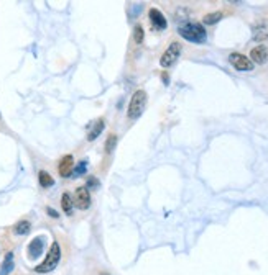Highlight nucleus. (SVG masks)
<instances>
[{"label":"nucleus","instance_id":"1","mask_svg":"<svg viewBox=\"0 0 268 275\" xmlns=\"http://www.w3.org/2000/svg\"><path fill=\"white\" fill-rule=\"evenodd\" d=\"M60 261H61V247H60L58 242H53L51 247H50V251H48L46 259L40 264V266L35 267V272L48 274V272L55 271V269L58 267V264H60Z\"/></svg>","mask_w":268,"mask_h":275},{"label":"nucleus","instance_id":"2","mask_svg":"<svg viewBox=\"0 0 268 275\" xmlns=\"http://www.w3.org/2000/svg\"><path fill=\"white\" fill-rule=\"evenodd\" d=\"M179 35L191 43H204L207 38L204 26L199 23H184L179 26Z\"/></svg>","mask_w":268,"mask_h":275},{"label":"nucleus","instance_id":"3","mask_svg":"<svg viewBox=\"0 0 268 275\" xmlns=\"http://www.w3.org/2000/svg\"><path fill=\"white\" fill-rule=\"evenodd\" d=\"M145 107H147V92L145 90H137L135 94L132 95L130 104H128V118L130 120H137L140 118V115L145 111Z\"/></svg>","mask_w":268,"mask_h":275},{"label":"nucleus","instance_id":"4","mask_svg":"<svg viewBox=\"0 0 268 275\" xmlns=\"http://www.w3.org/2000/svg\"><path fill=\"white\" fill-rule=\"evenodd\" d=\"M179 55H181V45L178 41L171 43V45L166 48V51L163 53L162 59H160V64H162L163 67H171L176 61H178Z\"/></svg>","mask_w":268,"mask_h":275},{"label":"nucleus","instance_id":"5","mask_svg":"<svg viewBox=\"0 0 268 275\" xmlns=\"http://www.w3.org/2000/svg\"><path fill=\"white\" fill-rule=\"evenodd\" d=\"M229 61L237 71H252V69H254V62H252L247 56L240 55V53H232V55L229 56Z\"/></svg>","mask_w":268,"mask_h":275},{"label":"nucleus","instance_id":"6","mask_svg":"<svg viewBox=\"0 0 268 275\" xmlns=\"http://www.w3.org/2000/svg\"><path fill=\"white\" fill-rule=\"evenodd\" d=\"M74 205L79 208V210H88L90 207V195H89V190L86 187H79L76 188V193H74Z\"/></svg>","mask_w":268,"mask_h":275},{"label":"nucleus","instance_id":"7","mask_svg":"<svg viewBox=\"0 0 268 275\" xmlns=\"http://www.w3.org/2000/svg\"><path fill=\"white\" fill-rule=\"evenodd\" d=\"M74 170V159L71 154L64 156L60 161V165H58V172H60L61 177H71Z\"/></svg>","mask_w":268,"mask_h":275},{"label":"nucleus","instance_id":"8","mask_svg":"<svg viewBox=\"0 0 268 275\" xmlns=\"http://www.w3.org/2000/svg\"><path fill=\"white\" fill-rule=\"evenodd\" d=\"M250 61L257 64H265L268 61V48L260 45L255 46L254 50L250 51Z\"/></svg>","mask_w":268,"mask_h":275},{"label":"nucleus","instance_id":"9","mask_svg":"<svg viewBox=\"0 0 268 275\" xmlns=\"http://www.w3.org/2000/svg\"><path fill=\"white\" fill-rule=\"evenodd\" d=\"M43 249H45V239L41 238V236H38V238L31 239V242L28 244V256L31 259H36L41 256Z\"/></svg>","mask_w":268,"mask_h":275},{"label":"nucleus","instance_id":"10","mask_svg":"<svg viewBox=\"0 0 268 275\" xmlns=\"http://www.w3.org/2000/svg\"><path fill=\"white\" fill-rule=\"evenodd\" d=\"M150 21H152V25H153V28H157V30H165L166 28V18L163 17V13L160 12L158 8H152L150 10Z\"/></svg>","mask_w":268,"mask_h":275},{"label":"nucleus","instance_id":"11","mask_svg":"<svg viewBox=\"0 0 268 275\" xmlns=\"http://www.w3.org/2000/svg\"><path fill=\"white\" fill-rule=\"evenodd\" d=\"M254 40L255 41L268 40V21H260L259 25L254 26Z\"/></svg>","mask_w":268,"mask_h":275},{"label":"nucleus","instance_id":"12","mask_svg":"<svg viewBox=\"0 0 268 275\" xmlns=\"http://www.w3.org/2000/svg\"><path fill=\"white\" fill-rule=\"evenodd\" d=\"M15 267V262H13V252H7L3 259V264H2V269H0V275H8L10 272L13 271Z\"/></svg>","mask_w":268,"mask_h":275},{"label":"nucleus","instance_id":"13","mask_svg":"<svg viewBox=\"0 0 268 275\" xmlns=\"http://www.w3.org/2000/svg\"><path fill=\"white\" fill-rule=\"evenodd\" d=\"M30 229H31L30 221L21 220V221H18L17 224H15L13 233H15V234H18V236H25V234H28V233H30Z\"/></svg>","mask_w":268,"mask_h":275},{"label":"nucleus","instance_id":"14","mask_svg":"<svg viewBox=\"0 0 268 275\" xmlns=\"http://www.w3.org/2000/svg\"><path fill=\"white\" fill-rule=\"evenodd\" d=\"M104 126H105L104 120H97V121H95V123H94V128L90 129L89 134H88V139H89V141H94V139L104 131Z\"/></svg>","mask_w":268,"mask_h":275},{"label":"nucleus","instance_id":"15","mask_svg":"<svg viewBox=\"0 0 268 275\" xmlns=\"http://www.w3.org/2000/svg\"><path fill=\"white\" fill-rule=\"evenodd\" d=\"M61 207H63V212L66 215H71L73 213V208H74V202L69 193H64L61 197Z\"/></svg>","mask_w":268,"mask_h":275},{"label":"nucleus","instance_id":"16","mask_svg":"<svg viewBox=\"0 0 268 275\" xmlns=\"http://www.w3.org/2000/svg\"><path fill=\"white\" fill-rule=\"evenodd\" d=\"M38 179H40V185L43 187V188H48V187H53L55 185V179H53V177L48 174L46 170H41L40 174H38Z\"/></svg>","mask_w":268,"mask_h":275},{"label":"nucleus","instance_id":"17","mask_svg":"<svg viewBox=\"0 0 268 275\" xmlns=\"http://www.w3.org/2000/svg\"><path fill=\"white\" fill-rule=\"evenodd\" d=\"M117 146V136L115 134H109V138H107V143H105V153L110 154L112 151L115 149Z\"/></svg>","mask_w":268,"mask_h":275},{"label":"nucleus","instance_id":"18","mask_svg":"<svg viewBox=\"0 0 268 275\" xmlns=\"http://www.w3.org/2000/svg\"><path fill=\"white\" fill-rule=\"evenodd\" d=\"M222 18V13L221 12H214V13H209L204 17V23L206 25H214V23H217L219 20Z\"/></svg>","mask_w":268,"mask_h":275},{"label":"nucleus","instance_id":"19","mask_svg":"<svg viewBox=\"0 0 268 275\" xmlns=\"http://www.w3.org/2000/svg\"><path fill=\"white\" fill-rule=\"evenodd\" d=\"M133 40H135V43H138V45L143 41V28L140 25H137L135 28H133Z\"/></svg>","mask_w":268,"mask_h":275},{"label":"nucleus","instance_id":"20","mask_svg":"<svg viewBox=\"0 0 268 275\" xmlns=\"http://www.w3.org/2000/svg\"><path fill=\"white\" fill-rule=\"evenodd\" d=\"M86 165H88V164H86V161H81V163L78 164L76 169L73 170V174H74V175H81V174H84V172H86Z\"/></svg>","mask_w":268,"mask_h":275},{"label":"nucleus","instance_id":"21","mask_svg":"<svg viewBox=\"0 0 268 275\" xmlns=\"http://www.w3.org/2000/svg\"><path fill=\"white\" fill-rule=\"evenodd\" d=\"M97 185H99V182L95 180L94 177H90V179H89V182H88V185H86V188H88V190H89L90 187H97Z\"/></svg>","mask_w":268,"mask_h":275},{"label":"nucleus","instance_id":"22","mask_svg":"<svg viewBox=\"0 0 268 275\" xmlns=\"http://www.w3.org/2000/svg\"><path fill=\"white\" fill-rule=\"evenodd\" d=\"M46 213L51 215V218H60V215H58V212H55L53 208H46Z\"/></svg>","mask_w":268,"mask_h":275},{"label":"nucleus","instance_id":"23","mask_svg":"<svg viewBox=\"0 0 268 275\" xmlns=\"http://www.w3.org/2000/svg\"><path fill=\"white\" fill-rule=\"evenodd\" d=\"M0 118H2V115H0Z\"/></svg>","mask_w":268,"mask_h":275},{"label":"nucleus","instance_id":"24","mask_svg":"<svg viewBox=\"0 0 268 275\" xmlns=\"http://www.w3.org/2000/svg\"><path fill=\"white\" fill-rule=\"evenodd\" d=\"M104 275H107V274H104Z\"/></svg>","mask_w":268,"mask_h":275}]
</instances>
